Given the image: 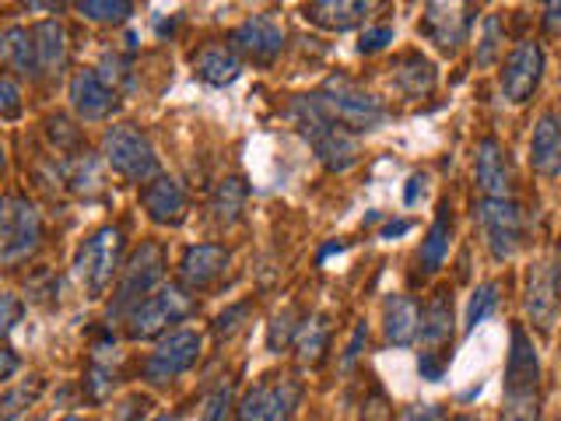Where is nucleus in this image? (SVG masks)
Wrapping results in <instances>:
<instances>
[{"label": "nucleus", "instance_id": "obj_42", "mask_svg": "<svg viewBox=\"0 0 561 421\" xmlns=\"http://www.w3.org/2000/svg\"><path fill=\"white\" fill-rule=\"evenodd\" d=\"M18 368H22V359H18L11 348H0V383H8Z\"/></svg>", "mask_w": 561, "mask_h": 421}, {"label": "nucleus", "instance_id": "obj_24", "mask_svg": "<svg viewBox=\"0 0 561 421\" xmlns=\"http://www.w3.org/2000/svg\"><path fill=\"white\" fill-rule=\"evenodd\" d=\"M368 11H373V4H362V0H316L306 8V18L327 32H347L362 25Z\"/></svg>", "mask_w": 561, "mask_h": 421}, {"label": "nucleus", "instance_id": "obj_32", "mask_svg": "<svg viewBox=\"0 0 561 421\" xmlns=\"http://www.w3.org/2000/svg\"><path fill=\"white\" fill-rule=\"evenodd\" d=\"M43 394V379L39 376H32L25 383H18L14 390H8L4 397H0V421H11L22 414L28 403H35V397Z\"/></svg>", "mask_w": 561, "mask_h": 421}, {"label": "nucleus", "instance_id": "obj_36", "mask_svg": "<svg viewBox=\"0 0 561 421\" xmlns=\"http://www.w3.org/2000/svg\"><path fill=\"white\" fill-rule=\"evenodd\" d=\"M295 320V312L291 309H280L274 320H271V333H267V344H271V351H277V348H285L295 333H298V327L291 323Z\"/></svg>", "mask_w": 561, "mask_h": 421}, {"label": "nucleus", "instance_id": "obj_18", "mask_svg": "<svg viewBox=\"0 0 561 421\" xmlns=\"http://www.w3.org/2000/svg\"><path fill=\"white\" fill-rule=\"evenodd\" d=\"M382 330L386 341L393 348H411L417 344L421 333V306L411 295H390L386 298V312H382Z\"/></svg>", "mask_w": 561, "mask_h": 421}, {"label": "nucleus", "instance_id": "obj_45", "mask_svg": "<svg viewBox=\"0 0 561 421\" xmlns=\"http://www.w3.org/2000/svg\"><path fill=\"white\" fill-rule=\"evenodd\" d=\"M403 232H411V221H390L379 236H382V239H397V236H403Z\"/></svg>", "mask_w": 561, "mask_h": 421}, {"label": "nucleus", "instance_id": "obj_30", "mask_svg": "<svg viewBox=\"0 0 561 421\" xmlns=\"http://www.w3.org/2000/svg\"><path fill=\"white\" fill-rule=\"evenodd\" d=\"M502 303V285L499 281H484V285L470 295V306H467V316H463V330H473L478 323H484L491 312L499 309Z\"/></svg>", "mask_w": 561, "mask_h": 421}, {"label": "nucleus", "instance_id": "obj_47", "mask_svg": "<svg viewBox=\"0 0 561 421\" xmlns=\"http://www.w3.org/2000/svg\"><path fill=\"white\" fill-rule=\"evenodd\" d=\"M151 421H180L175 414H158V418H151Z\"/></svg>", "mask_w": 561, "mask_h": 421}, {"label": "nucleus", "instance_id": "obj_12", "mask_svg": "<svg viewBox=\"0 0 561 421\" xmlns=\"http://www.w3.org/2000/svg\"><path fill=\"white\" fill-rule=\"evenodd\" d=\"M540 78H543V49H540V43H534V39L516 43L513 53L505 57V67H502V95L513 105L530 102L534 92L540 88Z\"/></svg>", "mask_w": 561, "mask_h": 421}, {"label": "nucleus", "instance_id": "obj_46", "mask_svg": "<svg viewBox=\"0 0 561 421\" xmlns=\"http://www.w3.org/2000/svg\"><path fill=\"white\" fill-rule=\"evenodd\" d=\"M0 60H8V35H0Z\"/></svg>", "mask_w": 561, "mask_h": 421}, {"label": "nucleus", "instance_id": "obj_33", "mask_svg": "<svg viewBox=\"0 0 561 421\" xmlns=\"http://www.w3.org/2000/svg\"><path fill=\"white\" fill-rule=\"evenodd\" d=\"M499 49H502V18L499 14H488L484 18V32H481V43H478V67H491L499 60Z\"/></svg>", "mask_w": 561, "mask_h": 421}, {"label": "nucleus", "instance_id": "obj_39", "mask_svg": "<svg viewBox=\"0 0 561 421\" xmlns=\"http://www.w3.org/2000/svg\"><path fill=\"white\" fill-rule=\"evenodd\" d=\"M386 43H393V25H373V29L362 32L358 49L362 53H379V49H386Z\"/></svg>", "mask_w": 561, "mask_h": 421}, {"label": "nucleus", "instance_id": "obj_8", "mask_svg": "<svg viewBox=\"0 0 561 421\" xmlns=\"http://www.w3.org/2000/svg\"><path fill=\"white\" fill-rule=\"evenodd\" d=\"M478 221L484 228V242L495 260H513L523 246V207L513 197H502V201H481L478 204Z\"/></svg>", "mask_w": 561, "mask_h": 421}, {"label": "nucleus", "instance_id": "obj_19", "mask_svg": "<svg viewBox=\"0 0 561 421\" xmlns=\"http://www.w3.org/2000/svg\"><path fill=\"white\" fill-rule=\"evenodd\" d=\"M478 186L484 190L488 201H502L513 190V175H508L502 145L495 137H481L478 140Z\"/></svg>", "mask_w": 561, "mask_h": 421}, {"label": "nucleus", "instance_id": "obj_2", "mask_svg": "<svg viewBox=\"0 0 561 421\" xmlns=\"http://www.w3.org/2000/svg\"><path fill=\"white\" fill-rule=\"evenodd\" d=\"M43 246V215L22 193L0 197V268H18Z\"/></svg>", "mask_w": 561, "mask_h": 421}, {"label": "nucleus", "instance_id": "obj_4", "mask_svg": "<svg viewBox=\"0 0 561 421\" xmlns=\"http://www.w3.org/2000/svg\"><path fill=\"white\" fill-rule=\"evenodd\" d=\"M102 155H105V166L130 183H148L158 175V155L151 148L148 134L134 127V123H119V127L105 130Z\"/></svg>", "mask_w": 561, "mask_h": 421}, {"label": "nucleus", "instance_id": "obj_1", "mask_svg": "<svg viewBox=\"0 0 561 421\" xmlns=\"http://www.w3.org/2000/svg\"><path fill=\"white\" fill-rule=\"evenodd\" d=\"M123 271V232L116 225H102L75 253V277L88 298H102Z\"/></svg>", "mask_w": 561, "mask_h": 421}, {"label": "nucleus", "instance_id": "obj_10", "mask_svg": "<svg viewBox=\"0 0 561 421\" xmlns=\"http://www.w3.org/2000/svg\"><path fill=\"white\" fill-rule=\"evenodd\" d=\"M561 312V250L540 260L526 274V316L537 330H551Z\"/></svg>", "mask_w": 561, "mask_h": 421}, {"label": "nucleus", "instance_id": "obj_37", "mask_svg": "<svg viewBox=\"0 0 561 421\" xmlns=\"http://www.w3.org/2000/svg\"><path fill=\"white\" fill-rule=\"evenodd\" d=\"M18 113H22V88H18L14 78L0 75V116L14 120Z\"/></svg>", "mask_w": 561, "mask_h": 421}, {"label": "nucleus", "instance_id": "obj_20", "mask_svg": "<svg viewBox=\"0 0 561 421\" xmlns=\"http://www.w3.org/2000/svg\"><path fill=\"white\" fill-rule=\"evenodd\" d=\"M193 70H197L201 81L225 88L242 75V57L228 43H207L201 46L197 57H193Z\"/></svg>", "mask_w": 561, "mask_h": 421}, {"label": "nucleus", "instance_id": "obj_15", "mask_svg": "<svg viewBox=\"0 0 561 421\" xmlns=\"http://www.w3.org/2000/svg\"><path fill=\"white\" fill-rule=\"evenodd\" d=\"M228 46H232L239 57H250V60H274L280 49H285V29H280L271 14H253L245 18L242 25L232 29L228 35Z\"/></svg>", "mask_w": 561, "mask_h": 421}, {"label": "nucleus", "instance_id": "obj_7", "mask_svg": "<svg viewBox=\"0 0 561 421\" xmlns=\"http://www.w3.org/2000/svg\"><path fill=\"white\" fill-rule=\"evenodd\" d=\"M302 400V383L295 376H267L239 400V421H291Z\"/></svg>", "mask_w": 561, "mask_h": 421}, {"label": "nucleus", "instance_id": "obj_43", "mask_svg": "<svg viewBox=\"0 0 561 421\" xmlns=\"http://www.w3.org/2000/svg\"><path fill=\"white\" fill-rule=\"evenodd\" d=\"M543 29H548V32H561V0H554V4L543 8Z\"/></svg>", "mask_w": 561, "mask_h": 421}, {"label": "nucleus", "instance_id": "obj_13", "mask_svg": "<svg viewBox=\"0 0 561 421\" xmlns=\"http://www.w3.org/2000/svg\"><path fill=\"white\" fill-rule=\"evenodd\" d=\"M470 4H425L421 14V35L435 43L443 53H456L467 43V32L473 22Z\"/></svg>", "mask_w": 561, "mask_h": 421}, {"label": "nucleus", "instance_id": "obj_9", "mask_svg": "<svg viewBox=\"0 0 561 421\" xmlns=\"http://www.w3.org/2000/svg\"><path fill=\"white\" fill-rule=\"evenodd\" d=\"M204 351V338L197 330H172L169 338L158 341V348L145 362V379L151 386H165L172 379H180L183 373H190L197 365Z\"/></svg>", "mask_w": 561, "mask_h": 421}, {"label": "nucleus", "instance_id": "obj_27", "mask_svg": "<svg viewBox=\"0 0 561 421\" xmlns=\"http://www.w3.org/2000/svg\"><path fill=\"white\" fill-rule=\"evenodd\" d=\"M446 210H449V204H443V215H438V218L432 221L425 242H421V268H425L428 274L443 268L446 257H449V236H453V225H449V215H446Z\"/></svg>", "mask_w": 561, "mask_h": 421}, {"label": "nucleus", "instance_id": "obj_40", "mask_svg": "<svg viewBox=\"0 0 561 421\" xmlns=\"http://www.w3.org/2000/svg\"><path fill=\"white\" fill-rule=\"evenodd\" d=\"M245 312H250V306H232V309H225V312L218 316V320H215V333H218V338H232V333L242 327Z\"/></svg>", "mask_w": 561, "mask_h": 421}, {"label": "nucleus", "instance_id": "obj_23", "mask_svg": "<svg viewBox=\"0 0 561 421\" xmlns=\"http://www.w3.org/2000/svg\"><path fill=\"white\" fill-rule=\"evenodd\" d=\"M32 43H35V67H39V75H57L67 64V29L60 18H46V22L32 25Z\"/></svg>", "mask_w": 561, "mask_h": 421}, {"label": "nucleus", "instance_id": "obj_21", "mask_svg": "<svg viewBox=\"0 0 561 421\" xmlns=\"http://www.w3.org/2000/svg\"><path fill=\"white\" fill-rule=\"evenodd\" d=\"M417 341L425 351H446L453 341V298L449 292H435L425 309H421V333Z\"/></svg>", "mask_w": 561, "mask_h": 421}, {"label": "nucleus", "instance_id": "obj_29", "mask_svg": "<svg viewBox=\"0 0 561 421\" xmlns=\"http://www.w3.org/2000/svg\"><path fill=\"white\" fill-rule=\"evenodd\" d=\"M8 35V57L11 64L22 70V75L39 78V67H35V43H32V29L25 25H14L4 32Z\"/></svg>", "mask_w": 561, "mask_h": 421}, {"label": "nucleus", "instance_id": "obj_25", "mask_svg": "<svg viewBox=\"0 0 561 421\" xmlns=\"http://www.w3.org/2000/svg\"><path fill=\"white\" fill-rule=\"evenodd\" d=\"M393 84L408 99H425L435 88V67H432V60H425L421 53H408V57H400L397 67H393Z\"/></svg>", "mask_w": 561, "mask_h": 421}, {"label": "nucleus", "instance_id": "obj_3", "mask_svg": "<svg viewBox=\"0 0 561 421\" xmlns=\"http://www.w3.org/2000/svg\"><path fill=\"white\" fill-rule=\"evenodd\" d=\"M312 99L320 102V110L341 123L344 130L351 134H362V130H376L379 123L386 120V105L382 99L368 95L365 88H358L355 81L347 78H330L320 92H312Z\"/></svg>", "mask_w": 561, "mask_h": 421}, {"label": "nucleus", "instance_id": "obj_16", "mask_svg": "<svg viewBox=\"0 0 561 421\" xmlns=\"http://www.w3.org/2000/svg\"><path fill=\"white\" fill-rule=\"evenodd\" d=\"M140 204H145V215L154 225L175 228L186 218V190L180 186V180H172V175H162V172L140 186Z\"/></svg>", "mask_w": 561, "mask_h": 421}, {"label": "nucleus", "instance_id": "obj_28", "mask_svg": "<svg viewBox=\"0 0 561 421\" xmlns=\"http://www.w3.org/2000/svg\"><path fill=\"white\" fill-rule=\"evenodd\" d=\"M245 197H250V190L239 180V175H228V180L218 183L215 190V201H210V210H215V218L221 225H236L242 207H245Z\"/></svg>", "mask_w": 561, "mask_h": 421}, {"label": "nucleus", "instance_id": "obj_5", "mask_svg": "<svg viewBox=\"0 0 561 421\" xmlns=\"http://www.w3.org/2000/svg\"><path fill=\"white\" fill-rule=\"evenodd\" d=\"M165 277V250L158 242H140V250L123 263L116 277V295H113V316L130 312L134 306L145 303Z\"/></svg>", "mask_w": 561, "mask_h": 421}, {"label": "nucleus", "instance_id": "obj_26", "mask_svg": "<svg viewBox=\"0 0 561 421\" xmlns=\"http://www.w3.org/2000/svg\"><path fill=\"white\" fill-rule=\"evenodd\" d=\"M327 344H330V323H327V316H309V320L298 327V333H295V351H298V362H302V365L323 362Z\"/></svg>", "mask_w": 561, "mask_h": 421}, {"label": "nucleus", "instance_id": "obj_48", "mask_svg": "<svg viewBox=\"0 0 561 421\" xmlns=\"http://www.w3.org/2000/svg\"><path fill=\"white\" fill-rule=\"evenodd\" d=\"M449 421H478V418H470V414H456V418H449Z\"/></svg>", "mask_w": 561, "mask_h": 421}, {"label": "nucleus", "instance_id": "obj_31", "mask_svg": "<svg viewBox=\"0 0 561 421\" xmlns=\"http://www.w3.org/2000/svg\"><path fill=\"white\" fill-rule=\"evenodd\" d=\"M78 14H84L88 22H99V25H119L134 14V4L130 0H81Z\"/></svg>", "mask_w": 561, "mask_h": 421}, {"label": "nucleus", "instance_id": "obj_17", "mask_svg": "<svg viewBox=\"0 0 561 421\" xmlns=\"http://www.w3.org/2000/svg\"><path fill=\"white\" fill-rule=\"evenodd\" d=\"M228 260H232V253H228L225 246H218V242L190 246V250L183 253V260H180V281L190 292H204L228 271Z\"/></svg>", "mask_w": 561, "mask_h": 421}, {"label": "nucleus", "instance_id": "obj_35", "mask_svg": "<svg viewBox=\"0 0 561 421\" xmlns=\"http://www.w3.org/2000/svg\"><path fill=\"white\" fill-rule=\"evenodd\" d=\"M22 298H18L14 292H0V338H8V333L22 323Z\"/></svg>", "mask_w": 561, "mask_h": 421}, {"label": "nucleus", "instance_id": "obj_38", "mask_svg": "<svg viewBox=\"0 0 561 421\" xmlns=\"http://www.w3.org/2000/svg\"><path fill=\"white\" fill-rule=\"evenodd\" d=\"M228 408H232V394H228V386H221V390H215L201 408V421H225Z\"/></svg>", "mask_w": 561, "mask_h": 421}, {"label": "nucleus", "instance_id": "obj_49", "mask_svg": "<svg viewBox=\"0 0 561 421\" xmlns=\"http://www.w3.org/2000/svg\"><path fill=\"white\" fill-rule=\"evenodd\" d=\"M60 421H84V418H78V414H67V418H60Z\"/></svg>", "mask_w": 561, "mask_h": 421}, {"label": "nucleus", "instance_id": "obj_50", "mask_svg": "<svg viewBox=\"0 0 561 421\" xmlns=\"http://www.w3.org/2000/svg\"><path fill=\"white\" fill-rule=\"evenodd\" d=\"M0 169H4V148H0Z\"/></svg>", "mask_w": 561, "mask_h": 421}, {"label": "nucleus", "instance_id": "obj_34", "mask_svg": "<svg viewBox=\"0 0 561 421\" xmlns=\"http://www.w3.org/2000/svg\"><path fill=\"white\" fill-rule=\"evenodd\" d=\"M446 368H449L446 351H421V355H417V376L425 383H438L446 376Z\"/></svg>", "mask_w": 561, "mask_h": 421}, {"label": "nucleus", "instance_id": "obj_6", "mask_svg": "<svg viewBox=\"0 0 561 421\" xmlns=\"http://www.w3.org/2000/svg\"><path fill=\"white\" fill-rule=\"evenodd\" d=\"M193 312V298L183 288H158L154 295H148L145 303L134 306L127 312V338L130 341H154L175 323H183Z\"/></svg>", "mask_w": 561, "mask_h": 421}, {"label": "nucleus", "instance_id": "obj_11", "mask_svg": "<svg viewBox=\"0 0 561 421\" xmlns=\"http://www.w3.org/2000/svg\"><path fill=\"white\" fill-rule=\"evenodd\" d=\"M505 400H540V359L537 348L519 323L513 327L505 362Z\"/></svg>", "mask_w": 561, "mask_h": 421}, {"label": "nucleus", "instance_id": "obj_41", "mask_svg": "<svg viewBox=\"0 0 561 421\" xmlns=\"http://www.w3.org/2000/svg\"><path fill=\"white\" fill-rule=\"evenodd\" d=\"M397 421H443V411L435 403H411L397 414Z\"/></svg>", "mask_w": 561, "mask_h": 421}, {"label": "nucleus", "instance_id": "obj_14", "mask_svg": "<svg viewBox=\"0 0 561 421\" xmlns=\"http://www.w3.org/2000/svg\"><path fill=\"white\" fill-rule=\"evenodd\" d=\"M67 99H70V110L88 123L110 120L119 110V92H113V88L99 78V70H78L67 84Z\"/></svg>", "mask_w": 561, "mask_h": 421}, {"label": "nucleus", "instance_id": "obj_22", "mask_svg": "<svg viewBox=\"0 0 561 421\" xmlns=\"http://www.w3.org/2000/svg\"><path fill=\"white\" fill-rule=\"evenodd\" d=\"M530 166L540 175L561 172V120L554 113H543L530 137Z\"/></svg>", "mask_w": 561, "mask_h": 421}, {"label": "nucleus", "instance_id": "obj_44", "mask_svg": "<svg viewBox=\"0 0 561 421\" xmlns=\"http://www.w3.org/2000/svg\"><path fill=\"white\" fill-rule=\"evenodd\" d=\"M417 193H425V175H411L408 190H403V204H417Z\"/></svg>", "mask_w": 561, "mask_h": 421}]
</instances>
